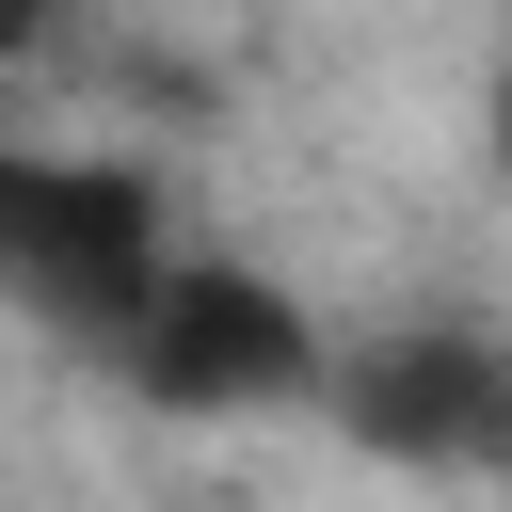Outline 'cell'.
<instances>
[{"mask_svg":"<svg viewBox=\"0 0 512 512\" xmlns=\"http://www.w3.org/2000/svg\"><path fill=\"white\" fill-rule=\"evenodd\" d=\"M320 416L416 480H512V352L480 320H400L320 368Z\"/></svg>","mask_w":512,"mask_h":512,"instance_id":"cell-3","label":"cell"},{"mask_svg":"<svg viewBox=\"0 0 512 512\" xmlns=\"http://www.w3.org/2000/svg\"><path fill=\"white\" fill-rule=\"evenodd\" d=\"M96 368H112L128 400H160V416H288V400H320L336 336L304 320V288H288V272H256V256H208V240H176V256L144 272L128 336H112Z\"/></svg>","mask_w":512,"mask_h":512,"instance_id":"cell-2","label":"cell"},{"mask_svg":"<svg viewBox=\"0 0 512 512\" xmlns=\"http://www.w3.org/2000/svg\"><path fill=\"white\" fill-rule=\"evenodd\" d=\"M160 256H176V208H160L144 160H112V144H16L0 128V304L16 320H48L64 352H112Z\"/></svg>","mask_w":512,"mask_h":512,"instance_id":"cell-1","label":"cell"},{"mask_svg":"<svg viewBox=\"0 0 512 512\" xmlns=\"http://www.w3.org/2000/svg\"><path fill=\"white\" fill-rule=\"evenodd\" d=\"M480 144H496V176H512V0H496V64H480Z\"/></svg>","mask_w":512,"mask_h":512,"instance_id":"cell-4","label":"cell"}]
</instances>
